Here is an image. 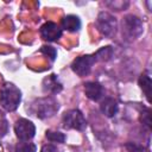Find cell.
<instances>
[{
  "mask_svg": "<svg viewBox=\"0 0 152 152\" xmlns=\"http://www.w3.org/2000/svg\"><path fill=\"white\" fill-rule=\"evenodd\" d=\"M21 101V91L13 83H5L0 89V104L7 112L18 108Z\"/></svg>",
  "mask_w": 152,
  "mask_h": 152,
  "instance_id": "1",
  "label": "cell"
},
{
  "mask_svg": "<svg viewBox=\"0 0 152 152\" xmlns=\"http://www.w3.org/2000/svg\"><path fill=\"white\" fill-rule=\"evenodd\" d=\"M57 110H58V103L51 96L37 99L36 101L32 102L30 108V112L39 119H49L57 113Z\"/></svg>",
  "mask_w": 152,
  "mask_h": 152,
  "instance_id": "2",
  "label": "cell"
},
{
  "mask_svg": "<svg viewBox=\"0 0 152 152\" xmlns=\"http://www.w3.org/2000/svg\"><path fill=\"white\" fill-rule=\"evenodd\" d=\"M142 30H144V26H142V21L140 20V18L133 14H128L124 17L121 21V33L126 40L137 39L138 37L141 36Z\"/></svg>",
  "mask_w": 152,
  "mask_h": 152,
  "instance_id": "3",
  "label": "cell"
},
{
  "mask_svg": "<svg viewBox=\"0 0 152 152\" xmlns=\"http://www.w3.org/2000/svg\"><path fill=\"white\" fill-rule=\"evenodd\" d=\"M96 26L101 34L106 37H113L118 30V21L114 15L108 12H100L96 19Z\"/></svg>",
  "mask_w": 152,
  "mask_h": 152,
  "instance_id": "4",
  "label": "cell"
},
{
  "mask_svg": "<svg viewBox=\"0 0 152 152\" xmlns=\"http://www.w3.org/2000/svg\"><path fill=\"white\" fill-rule=\"evenodd\" d=\"M63 127L68 129H76V131H83L87 127V121L78 109H70L63 114L62 118Z\"/></svg>",
  "mask_w": 152,
  "mask_h": 152,
  "instance_id": "5",
  "label": "cell"
},
{
  "mask_svg": "<svg viewBox=\"0 0 152 152\" xmlns=\"http://www.w3.org/2000/svg\"><path fill=\"white\" fill-rule=\"evenodd\" d=\"M14 132L19 140L21 141H28L31 140L36 134V127L34 125L27 120V119H19L14 124Z\"/></svg>",
  "mask_w": 152,
  "mask_h": 152,
  "instance_id": "6",
  "label": "cell"
},
{
  "mask_svg": "<svg viewBox=\"0 0 152 152\" xmlns=\"http://www.w3.org/2000/svg\"><path fill=\"white\" fill-rule=\"evenodd\" d=\"M94 63H95V58L93 55H83V56L77 57L72 62L71 69L78 76H87L90 72Z\"/></svg>",
  "mask_w": 152,
  "mask_h": 152,
  "instance_id": "7",
  "label": "cell"
},
{
  "mask_svg": "<svg viewBox=\"0 0 152 152\" xmlns=\"http://www.w3.org/2000/svg\"><path fill=\"white\" fill-rule=\"evenodd\" d=\"M40 36L48 42H56L62 37V28L53 21H46L40 27Z\"/></svg>",
  "mask_w": 152,
  "mask_h": 152,
  "instance_id": "8",
  "label": "cell"
},
{
  "mask_svg": "<svg viewBox=\"0 0 152 152\" xmlns=\"http://www.w3.org/2000/svg\"><path fill=\"white\" fill-rule=\"evenodd\" d=\"M42 86H43V91H44V93H46V94H52V95L58 94V93L62 91V89H63L62 83L59 82L57 75H55V74H51V75L46 76V77L43 80Z\"/></svg>",
  "mask_w": 152,
  "mask_h": 152,
  "instance_id": "9",
  "label": "cell"
},
{
  "mask_svg": "<svg viewBox=\"0 0 152 152\" xmlns=\"http://www.w3.org/2000/svg\"><path fill=\"white\" fill-rule=\"evenodd\" d=\"M84 93L91 101H99L103 96V88L99 82H87L84 84Z\"/></svg>",
  "mask_w": 152,
  "mask_h": 152,
  "instance_id": "10",
  "label": "cell"
},
{
  "mask_svg": "<svg viewBox=\"0 0 152 152\" xmlns=\"http://www.w3.org/2000/svg\"><path fill=\"white\" fill-rule=\"evenodd\" d=\"M100 109L101 112L107 116V118H113L119 109V104L116 102V100L112 99V97H106L101 104H100Z\"/></svg>",
  "mask_w": 152,
  "mask_h": 152,
  "instance_id": "11",
  "label": "cell"
},
{
  "mask_svg": "<svg viewBox=\"0 0 152 152\" xmlns=\"http://www.w3.org/2000/svg\"><path fill=\"white\" fill-rule=\"evenodd\" d=\"M62 27L69 32H76L81 28V20L77 15H74V14H69V15H65L62 21Z\"/></svg>",
  "mask_w": 152,
  "mask_h": 152,
  "instance_id": "12",
  "label": "cell"
},
{
  "mask_svg": "<svg viewBox=\"0 0 152 152\" xmlns=\"http://www.w3.org/2000/svg\"><path fill=\"white\" fill-rule=\"evenodd\" d=\"M139 86H140L141 90L144 91L147 101L150 102L151 101V93H152V81H151V77L147 74H142L139 77Z\"/></svg>",
  "mask_w": 152,
  "mask_h": 152,
  "instance_id": "13",
  "label": "cell"
},
{
  "mask_svg": "<svg viewBox=\"0 0 152 152\" xmlns=\"http://www.w3.org/2000/svg\"><path fill=\"white\" fill-rule=\"evenodd\" d=\"M94 58H95V62L96 61H101V62H107L112 58L113 56V49L112 46H103L101 48L100 50H97L94 55Z\"/></svg>",
  "mask_w": 152,
  "mask_h": 152,
  "instance_id": "14",
  "label": "cell"
},
{
  "mask_svg": "<svg viewBox=\"0 0 152 152\" xmlns=\"http://www.w3.org/2000/svg\"><path fill=\"white\" fill-rule=\"evenodd\" d=\"M45 137L48 138V140L52 141V142H64L65 140V135L62 132H57V131H46L45 132Z\"/></svg>",
  "mask_w": 152,
  "mask_h": 152,
  "instance_id": "15",
  "label": "cell"
},
{
  "mask_svg": "<svg viewBox=\"0 0 152 152\" xmlns=\"http://www.w3.org/2000/svg\"><path fill=\"white\" fill-rule=\"evenodd\" d=\"M36 151H37L36 145L28 141H21L15 147V152H36Z\"/></svg>",
  "mask_w": 152,
  "mask_h": 152,
  "instance_id": "16",
  "label": "cell"
},
{
  "mask_svg": "<svg viewBox=\"0 0 152 152\" xmlns=\"http://www.w3.org/2000/svg\"><path fill=\"white\" fill-rule=\"evenodd\" d=\"M40 52H43L44 55H48V56L51 58V61H53V59L56 58V56H57L56 49L52 48V46H50V45H44V46H42Z\"/></svg>",
  "mask_w": 152,
  "mask_h": 152,
  "instance_id": "17",
  "label": "cell"
},
{
  "mask_svg": "<svg viewBox=\"0 0 152 152\" xmlns=\"http://www.w3.org/2000/svg\"><path fill=\"white\" fill-rule=\"evenodd\" d=\"M7 129H8L7 120H6V118L4 116V114L0 112V138L4 137V135L7 133Z\"/></svg>",
  "mask_w": 152,
  "mask_h": 152,
  "instance_id": "18",
  "label": "cell"
},
{
  "mask_svg": "<svg viewBox=\"0 0 152 152\" xmlns=\"http://www.w3.org/2000/svg\"><path fill=\"white\" fill-rule=\"evenodd\" d=\"M141 122L150 129L151 128V112L150 109H146L145 112L141 113Z\"/></svg>",
  "mask_w": 152,
  "mask_h": 152,
  "instance_id": "19",
  "label": "cell"
},
{
  "mask_svg": "<svg viewBox=\"0 0 152 152\" xmlns=\"http://www.w3.org/2000/svg\"><path fill=\"white\" fill-rule=\"evenodd\" d=\"M126 148L129 151V152H142L144 151V147L135 144V142H127L126 144Z\"/></svg>",
  "mask_w": 152,
  "mask_h": 152,
  "instance_id": "20",
  "label": "cell"
},
{
  "mask_svg": "<svg viewBox=\"0 0 152 152\" xmlns=\"http://www.w3.org/2000/svg\"><path fill=\"white\" fill-rule=\"evenodd\" d=\"M107 5H109V6H112L113 8H115L116 11H121V10H124L125 7H127L128 6V2H122V1H114V2H107Z\"/></svg>",
  "mask_w": 152,
  "mask_h": 152,
  "instance_id": "21",
  "label": "cell"
},
{
  "mask_svg": "<svg viewBox=\"0 0 152 152\" xmlns=\"http://www.w3.org/2000/svg\"><path fill=\"white\" fill-rule=\"evenodd\" d=\"M40 152H61L56 146H53V145H44L43 147H42V151Z\"/></svg>",
  "mask_w": 152,
  "mask_h": 152,
  "instance_id": "22",
  "label": "cell"
},
{
  "mask_svg": "<svg viewBox=\"0 0 152 152\" xmlns=\"http://www.w3.org/2000/svg\"><path fill=\"white\" fill-rule=\"evenodd\" d=\"M0 152H2V146H1V144H0Z\"/></svg>",
  "mask_w": 152,
  "mask_h": 152,
  "instance_id": "23",
  "label": "cell"
}]
</instances>
